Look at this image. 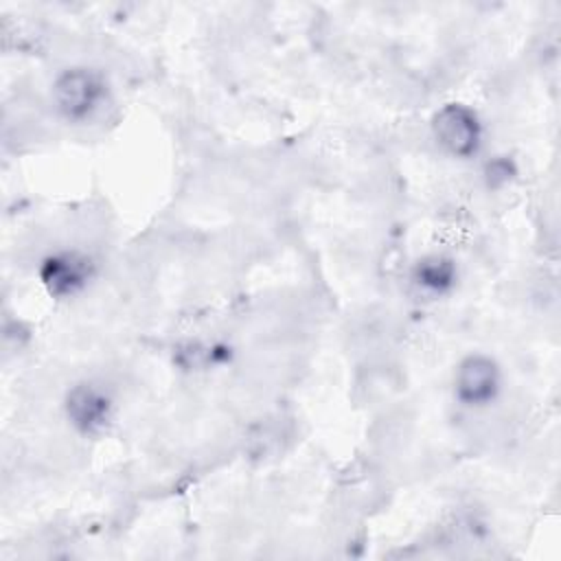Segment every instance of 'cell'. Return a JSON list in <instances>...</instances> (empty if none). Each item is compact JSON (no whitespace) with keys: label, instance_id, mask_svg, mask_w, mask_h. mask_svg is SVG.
<instances>
[{"label":"cell","instance_id":"6da1fadb","mask_svg":"<svg viewBox=\"0 0 561 561\" xmlns=\"http://www.w3.org/2000/svg\"><path fill=\"white\" fill-rule=\"evenodd\" d=\"M436 142L456 158H471L482 142V125L478 114L462 103L443 105L432 118Z\"/></svg>","mask_w":561,"mask_h":561},{"label":"cell","instance_id":"7a4b0ae2","mask_svg":"<svg viewBox=\"0 0 561 561\" xmlns=\"http://www.w3.org/2000/svg\"><path fill=\"white\" fill-rule=\"evenodd\" d=\"M103 96V81L96 72L88 68H68L64 70L55 85L53 99L57 110L68 121H83L88 118Z\"/></svg>","mask_w":561,"mask_h":561},{"label":"cell","instance_id":"3957f363","mask_svg":"<svg viewBox=\"0 0 561 561\" xmlns=\"http://www.w3.org/2000/svg\"><path fill=\"white\" fill-rule=\"evenodd\" d=\"M500 383V368L491 357L469 355L456 368L454 392L462 405L482 408L497 397Z\"/></svg>","mask_w":561,"mask_h":561},{"label":"cell","instance_id":"277c9868","mask_svg":"<svg viewBox=\"0 0 561 561\" xmlns=\"http://www.w3.org/2000/svg\"><path fill=\"white\" fill-rule=\"evenodd\" d=\"M39 276L50 296H72L88 285L92 261L81 252H57L44 259Z\"/></svg>","mask_w":561,"mask_h":561},{"label":"cell","instance_id":"5b68a950","mask_svg":"<svg viewBox=\"0 0 561 561\" xmlns=\"http://www.w3.org/2000/svg\"><path fill=\"white\" fill-rule=\"evenodd\" d=\"M66 414L79 432L96 434L110 423L112 401L101 388L92 383H79L66 397Z\"/></svg>","mask_w":561,"mask_h":561},{"label":"cell","instance_id":"8992f818","mask_svg":"<svg viewBox=\"0 0 561 561\" xmlns=\"http://www.w3.org/2000/svg\"><path fill=\"white\" fill-rule=\"evenodd\" d=\"M414 280L425 287L427 291H434V294H443L447 291L454 280H456V265L451 259L447 256H440V254H432V256H425L416 263L414 267Z\"/></svg>","mask_w":561,"mask_h":561}]
</instances>
